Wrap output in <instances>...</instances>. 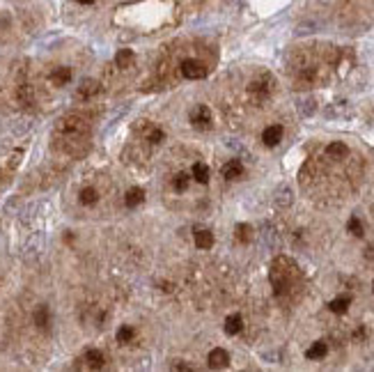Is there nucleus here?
I'll return each mask as SVG.
<instances>
[{"mask_svg": "<svg viewBox=\"0 0 374 372\" xmlns=\"http://www.w3.org/2000/svg\"><path fill=\"white\" fill-rule=\"evenodd\" d=\"M99 90H101V87H99L97 81H83V85H81L78 92H76V99H81V101H83V99H92Z\"/></svg>", "mask_w": 374, "mask_h": 372, "instance_id": "6e6552de", "label": "nucleus"}, {"mask_svg": "<svg viewBox=\"0 0 374 372\" xmlns=\"http://www.w3.org/2000/svg\"><path fill=\"white\" fill-rule=\"evenodd\" d=\"M149 140H152V142H161L163 140V131H154L152 136H149Z\"/></svg>", "mask_w": 374, "mask_h": 372, "instance_id": "a878e982", "label": "nucleus"}, {"mask_svg": "<svg viewBox=\"0 0 374 372\" xmlns=\"http://www.w3.org/2000/svg\"><path fill=\"white\" fill-rule=\"evenodd\" d=\"M241 329H244V319H241V315H230L225 319V333L227 335H236Z\"/></svg>", "mask_w": 374, "mask_h": 372, "instance_id": "4468645a", "label": "nucleus"}, {"mask_svg": "<svg viewBox=\"0 0 374 372\" xmlns=\"http://www.w3.org/2000/svg\"><path fill=\"white\" fill-rule=\"evenodd\" d=\"M271 85H273V78L269 73H262L259 78H255L253 83L248 85L250 94H257V99H266L271 94Z\"/></svg>", "mask_w": 374, "mask_h": 372, "instance_id": "f257e3e1", "label": "nucleus"}, {"mask_svg": "<svg viewBox=\"0 0 374 372\" xmlns=\"http://www.w3.org/2000/svg\"><path fill=\"white\" fill-rule=\"evenodd\" d=\"M328 354V344L324 342V340H317V342H312V347L305 352V356L310 358V361H319V358H324Z\"/></svg>", "mask_w": 374, "mask_h": 372, "instance_id": "9d476101", "label": "nucleus"}, {"mask_svg": "<svg viewBox=\"0 0 374 372\" xmlns=\"http://www.w3.org/2000/svg\"><path fill=\"white\" fill-rule=\"evenodd\" d=\"M175 370H191V365H186V363H175Z\"/></svg>", "mask_w": 374, "mask_h": 372, "instance_id": "bb28decb", "label": "nucleus"}, {"mask_svg": "<svg viewBox=\"0 0 374 372\" xmlns=\"http://www.w3.org/2000/svg\"><path fill=\"white\" fill-rule=\"evenodd\" d=\"M241 175H244V163H241L239 159H232L223 165V177L225 179H236V177H241Z\"/></svg>", "mask_w": 374, "mask_h": 372, "instance_id": "0eeeda50", "label": "nucleus"}, {"mask_svg": "<svg viewBox=\"0 0 374 372\" xmlns=\"http://www.w3.org/2000/svg\"><path fill=\"white\" fill-rule=\"evenodd\" d=\"M195 246L202 248V251L211 248L213 246V232H209V230H198V232H195Z\"/></svg>", "mask_w": 374, "mask_h": 372, "instance_id": "f8f14e48", "label": "nucleus"}, {"mask_svg": "<svg viewBox=\"0 0 374 372\" xmlns=\"http://www.w3.org/2000/svg\"><path fill=\"white\" fill-rule=\"evenodd\" d=\"M227 363H230V354L225 349L216 347L209 352V365L211 367H227Z\"/></svg>", "mask_w": 374, "mask_h": 372, "instance_id": "423d86ee", "label": "nucleus"}, {"mask_svg": "<svg viewBox=\"0 0 374 372\" xmlns=\"http://www.w3.org/2000/svg\"><path fill=\"white\" fill-rule=\"evenodd\" d=\"M372 289H374V283H372Z\"/></svg>", "mask_w": 374, "mask_h": 372, "instance_id": "c85d7f7f", "label": "nucleus"}, {"mask_svg": "<svg viewBox=\"0 0 374 372\" xmlns=\"http://www.w3.org/2000/svg\"><path fill=\"white\" fill-rule=\"evenodd\" d=\"M349 303H351V296H337V299H333L331 303H328V308H331V312H335V315H342V312H346V308H349Z\"/></svg>", "mask_w": 374, "mask_h": 372, "instance_id": "2eb2a0df", "label": "nucleus"}, {"mask_svg": "<svg viewBox=\"0 0 374 372\" xmlns=\"http://www.w3.org/2000/svg\"><path fill=\"white\" fill-rule=\"evenodd\" d=\"M181 73H184V78H191V81H195V78H204L207 76V67H204L200 60H184L181 62Z\"/></svg>", "mask_w": 374, "mask_h": 372, "instance_id": "f03ea898", "label": "nucleus"}, {"mask_svg": "<svg viewBox=\"0 0 374 372\" xmlns=\"http://www.w3.org/2000/svg\"><path fill=\"white\" fill-rule=\"evenodd\" d=\"M191 122L200 129H209V124H211V110L207 106H195L191 110Z\"/></svg>", "mask_w": 374, "mask_h": 372, "instance_id": "7ed1b4c3", "label": "nucleus"}, {"mask_svg": "<svg viewBox=\"0 0 374 372\" xmlns=\"http://www.w3.org/2000/svg\"><path fill=\"white\" fill-rule=\"evenodd\" d=\"M115 62H117V67H122V69L131 67V64H133V51H129V48H122L120 53L115 55Z\"/></svg>", "mask_w": 374, "mask_h": 372, "instance_id": "a211bd4d", "label": "nucleus"}, {"mask_svg": "<svg viewBox=\"0 0 374 372\" xmlns=\"http://www.w3.org/2000/svg\"><path fill=\"white\" fill-rule=\"evenodd\" d=\"M282 133H285V129H282L280 124H271V127H266V129H264V133H262L264 145H266V147H276L278 142L282 140Z\"/></svg>", "mask_w": 374, "mask_h": 372, "instance_id": "39448f33", "label": "nucleus"}, {"mask_svg": "<svg viewBox=\"0 0 374 372\" xmlns=\"http://www.w3.org/2000/svg\"><path fill=\"white\" fill-rule=\"evenodd\" d=\"M250 237H253V228H250L248 223H241L236 225V239H239L241 243H248Z\"/></svg>", "mask_w": 374, "mask_h": 372, "instance_id": "aec40b11", "label": "nucleus"}, {"mask_svg": "<svg viewBox=\"0 0 374 372\" xmlns=\"http://www.w3.org/2000/svg\"><path fill=\"white\" fill-rule=\"evenodd\" d=\"M85 363H88L90 367H94V370H99V367H103L106 358H103V354L99 352V349H88V352H85Z\"/></svg>", "mask_w": 374, "mask_h": 372, "instance_id": "9b49d317", "label": "nucleus"}, {"mask_svg": "<svg viewBox=\"0 0 374 372\" xmlns=\"http://www.w3.org/2000/svg\"><path fill=\"white\" fill-rule=\"evenodd\" d=\"M299 110H301V115L310 117V115L317 110V104H314V99H305V101H301V104H299Z\"/></svg>", "mask_w": 374, "mask_h": 372, "instance_id": "4be33fe9", "label": "nucleus"}, {"mask_svg": "<svg viewBox=\"0 0 374 372\" xmlns=\"http://www.w3.org/2000/svg\"><path fill=\"white\" fill-rule=\"evenodd\" d=\"M273 202H276L278 207H289L291 202H294V191H291V186H287V184H280V186L276 188V193H273Z\"/></svg>", "mask_w": 374, "mask_h": 372, "instance_id": "20e7f679", "label": "nucleus"}, {"mask_svg": "<svg viewBox=\"0 0 374 372\" xmlns=\"http://www.w3.org/2000/svg\"><path fill=\"white\" fill-rule=\"evenodd\" d=\"M97 200H99V195L94 188H83V191H81V202H83V205H94Z\"/></svg>", "mask_w": 374, "mask_h": 372, "instance_id": "412c9836", "label": "nucleus"}, {"mask_svg": "<svg viewBox=\"0 0 374 372\" xmlns=\"http://www.w3.org/2000/svg\"><path fill=\"white\" fill-rule=\"evenodd\" d=\"M346 230H349L351 234H356V237H360V234H363V223H360L356 216H351L349 223H346Z\"/></svg>", "mask_w": 374, "mask_h": 372, "instance_id": "b1692460", "label": "nucleus"}, {"mask_svg": "<svg viewBox=\"0 0 374 372\" xmlns=\"http://www.w3.org/2000/svg\"><path fill=\"white\" fill-rule=\"evenodd\" d=\"M172 186H175L177 191H186V186H189V177L179 172V175L175 177V182H172Z\"/></svg>", "mask_w": 374, "mask_h": 372, "instance_id": "393cba45", "label": "nucleus"}, {"mask_svg": "<svg viewBox=\"0 0 374 372\" xmlns=\"http://www.w3.org/2000/svg\"><path fill=\"white\" fill-rule=\"evenodd\" d=\"M78 3H83V5H90V3H92V0H78Z\"/></svg>", "mask_w": 374, "mask_h": 372, "instance_id": "cd10ccee", "label": "nucleus"}, {"mask_svg": "<svg viewBox=\"0 0 374 372\" xmlns=\"http://www.w3.org/2000/svg\"><path fill=\"white\" fill-rule=\"evenodd\" d=\"M193 177H195V182L207 184L209 182V168L204 163H195L193 165Z\"/></svg>", "mask_w": 374, "mask_h": 372, "instance_id": "6ab92c4d", "label": "nucleus"}, {"mask_svg": "<svg viewBox=\"0 0 374 372\" xmlns=\"http://www.w3.org/2000/svg\"><path fill=\"white\" fill-rule=\"evenodd\" d=\"M69 81H71V69L69 67H58V69H53V71H51V83H53V85L62 87V85H67Z\"/></svg>", "mask_w": 374, "mask_h": 372, "instance_id": "1a4fd4ad", "label": "nucleus"}, {"mask_svg": "<svg viewBox=\"0 0 374 372\" xmlns=\"http://www.w3.org/2000/svg\"><path fill=\"white\" fill-rule=\"evenodd\" d=\"M346 152H349V147H346L344 142H331V145L326 147V154L331 156V159H342V156H346Z\"/></svg>", "mask_w": 374, "mask_h": 372, "instance_id": "dca6fc26", "label": "nucleus"}, {"mask_svg": "<svg viewBox=\"0 0 374 372\" xmlns=\"http://www.w3.org/2000/svg\"><path fill=\"white\" fill-rule=\"evenodd\" d=\"M35 324H37L39 329H48V324H51V312H48V306H39L37 310H35Z\"/></svg>", "mask_w": 374, "mask_h": 372, "instance_id": "ddd939ff", "label": "nucleus"}, {"mask_svg": "<svg viewBox=\"0 0 374 372\" xmlns=\"http://www.w3.org/2000/svg\"><path fill=\"white\" fill-rule=\"evenodd\" d=\"M133 335H136V331L131 329V326H122V329L117 331V340H120V342H131Z\"/></svg>", "mask_w": 374, "mask_h": 372, "instance_id": "5701e85b", "label": "nucleus"}, {"mask_svg": "<svg viewBox=\"0 0 374 372\" xmlns=\"http://www.w3.org/2000/svg\"><path fill=\"white\" fill-rule=\"evenodd\" d=\"M143 197H145V193H143V188H131L129 193H126V197H124V202H126V207H138L140 202H143Z\"/></svg>", "mask_w": 374, "mask_h": 372, "instance_id": "f3484780", "label": "nucleus"}]
</instances>
